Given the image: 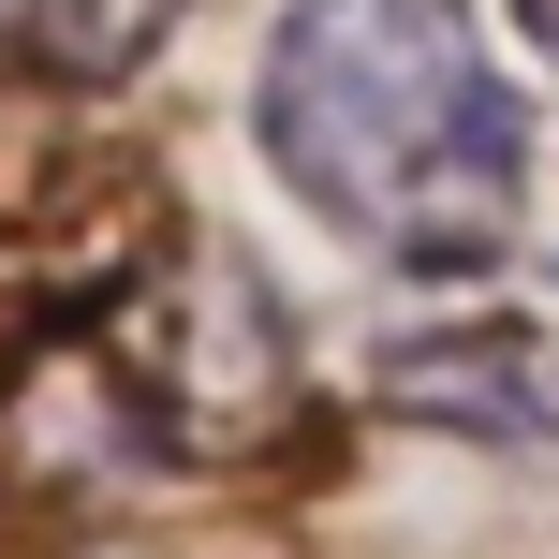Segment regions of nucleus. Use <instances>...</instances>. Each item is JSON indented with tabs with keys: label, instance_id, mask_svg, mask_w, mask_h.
I'll list each match as a JSON object with an SVG mask.
<instances>
[{
	"label": "nucleus",
	"instance_id": "1",
	"mask_svg": "<svg viewBox=\"0 0 559 559\" xmlns=\"http://www.w3.org/2000/svg\"><path fill=\"white\" fill-rule=\"evenodd\" d=\"M251 147L383 265H501L531 222V88L472 0H280Z\"/></svg>",
	"mask_w": 559,
	"mask_h": 559
},
{
	"label": "nucleus",
	"instance_id": "3",
	"mask_svg": "<svg viewBox=\"0 0 559 559\" xmlns=\"http://www.w3.org/2000/svg\"><path fill=\"white\" fill-rule=\"evenodd\" d=\"M192 0H0V74H45V88H118Z\"/></svg>",
	"mask_w": 559,
	"mask_h": 559
},
{
	"label": "nucleus",
	"instance_id": "4",
	"mask_svg": "<svg viewBox=\"0 0 559 559\" xmlns=\"http://www.w3.org/2000/svg\"><path fill=\"white\" fill-rule=\"evenodd\" d=\"M515 29H531V59L559 74V0H515Z\"/></svg>",
	"mask_w": 559,
	"mask_h": 559
},
{
	"label": "nucleus",
	"instance_id": "2",
	"mask_svg": "<svg viewBox=\"0 0 559 559\" xmlns=\"http://www.w3.org/2000/svg\"><path fill=\"white\" fill-rule=\"evenodd\" d=\"M368 383H383L413 427L559 456V309H545V295H456V309H413V324H383V368H368Z\"/></svg>",
	"mask_w": 559,
	"mask_h": 559
}]
</instances>
